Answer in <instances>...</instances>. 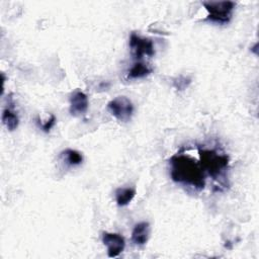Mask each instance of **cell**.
Wrapping results in <instances>:
<instances>
[{"mask_svg": "<svg viewBox=\"0 0 259 259\" xmlns=\"http://www.w3.org/2000/svg\"><path fill=\"white\" fill-rule=\"evenodd\" d=\"M170 175L173 181L191 186L195 189H202L205 185V172L200 163L195 159L177 154L171 157Z\"/></svg>", "mask_w": 259, "mask_h": 259, "instance_id": "6da1fadb", "label": "cell"}, {"mask_svg": "<svg viewBox=\"0 0 259 259\" xmlns=\"http://www.w3.org/2000/svg\"><path fill=\"white\" fill-rule=\"evenodd\" d=\"M199 163L205 173L213 179L223 176L229 165V157L211 149H198Z\"/></svg>", "mask_w": 259, "mask_h": 259, "instance_id": "7a4b0ae2", "label": "cell"}, {"mask_svg": "<svg viewBox=\"0 0 259 259\" xmlns=\"http://www.w3.org/2000/svg\"><path fill=\"white\" fill-rule=\"evenodd\" d=\"M202 5L208 12L206 20L219 24L228 23L232 18L233 10L235 8V3L233 1H209L202 2Z\"/></svg>", "mask_w": 259, "mask_h": 259, "instance_id": "3957f363", "label": "cell"}, {"mask_svg": "<svg viewBox=\"0 0 259 259\" xmlns=\"http://www.w3.org/2000/svg\"><path fill=\"white\" fill-rule=\"evenodd\" d=\"M107 108L116 119L122 122H127L134 113V105L125 96H117L110 100Z\"/></svg>", "mask_w": 259, "mask_h": 259, "instance_id": "277c9868", "label": "cell"}, {"mask_svg": "<svg viewBox=\"0 0 259 259\" xmlns=\"http://www.w3.org/2000/svg\"><path fill=\"white\" fill-rule=\"evenodd\" d=\"M130 48L137 60H141L144 56L152 57L155 54L153 41L150 38L140 36L136 32H132L130 35Z\"/></svg>", "mask_w": 259, "mask_h": 259, "instance_id": "5b68a950", "label": "cell"}, {"mask_svg": "<svg viewBox=\"0 0 259 259\" xmlns=\"http://www.w3.org/2000/svg\"><path fill=\"white\" fill-rule=\"evenodd\" d=\"M102 243L107 248V255L110 258L117 257L125 247L124 238L116 233H102Z\"/></svg>", "mask_w": 259, "mask_h": 259, "instance_id": "8992f818", "label": "cell"}, {"mask_svg": "<svg viewBox=\"0 0 259 259\" xmlns=\"http://www.w3.org/2000/svg\"><path fill=\"white\" fill-rule=\"evenodd\" d=\"M88 104L87 95L80 90H76L70 97V113L74 116L82 115L87 111Z\"/></svg>", "mask_w": 259, "mask_h": 259, "instance_id": "52a82bcc", "label": "cell"}, {"mask_svg": "<svg viewBox=\"0 0 259 259\" xmlns=\"http://www.w3.org/2000/svg\"><path fill=\"white\" fill-rule=\"evenodd\" d=\"M150 236V225L148 222H141L134 227L132 241L135 245L143 246L148 242Z\"/></svg>", "mask_w": 259, "mask_h": 259, "instance_id": "ba28073f", "label": "cell"}, {"mask_svg": "<svg viewBox=\"0 0 259 259\" xmlns=\"http://www.w3.org/2000/svg\"><path fill=\"white\" fill-rule=\"evenodd\" d=\"M136 195V190L132 187L117 188L115 191V199L118 206L127 205Z\"/></svg>", "mask_w": 259, "mask_h": 259, "instance_id": "9c48e42d", "label": "cell"}, {"mask_svg": "<svg viewBox=\"0 0 259 259\" xmlns=\"http://www.w3.org/2000/svg\"><path fill=\"white\" fill-rule=\"evenodd\" d=\"M152 73V68L149 67L147 64L142 62H137L133 65V67L128 70L127 78L128 79H139L144 78Z\"/></svg>", "mask_w": 259, "mask_h": 259, "instance_id": "30bf717a", "label": "cell"}, {"mask_svg": "<svg viewBox=\"0 0 259 259\" xmlns=\"http://www.w3.org/2000/svg\"><path fill=\"white\" fill-rule=\"evenodd\" d=\"M2 122L9 131H14L18 126V116L10 108H5L2 112Z\"/></svg>", "mask_w": 259, "mask_h": 259, "instance_id": "8fae6325", "label": "cell"}, {"mask_svg": "<svg viewBox=\"0 0 259 259\" xmlns=\"http://www.w3.org/2000/svg\"><path fill=\"white\" fill-rule=\"evenodd\" d=\"M62 155L66 158V161L69 165L71 166H76L82 163L83 161V157L81 155V153H79L76 150H72V149H67L65 150Z\"/></svg>", "mask_w": 259, "mask_h": 259, "instance_id": "7c38bea8", "label": "cell"}, {"mask_svg": "<svg viewBox=\"0 0 259 259\" xmlns=\"http://www.w3.org/2000/svg\"><path fill=\"white\" fill-rule=\"evenodd\" d=\"M190 78L188 77H184V76H179L176 79H174L173 81V85L177 90H184L185 88L188 87V85L190 84Z\"/></svg>", "mask_w": 259, "mask_h": 259, "instance_id": "4fadbf2b", "label": "cell"}, {"mask_svg": "<svg viewBox=\"0 0 259 259\" xmlns=\"http://www.w3.org/2000/svg\"><path fill=\"white\" fill-rule=\"evenodd\" d=\"M36 122H37L39 128H41V131H44L45 133H49L50 130H51V128L55 125V123H56V116H55L54 114H52L51 117H50V119H48L45 123H40L39 121H36Z\"/></svg>", "mask_w": 259, "mask_h": 259, "instance_id": "5bb4252c", "label": "cell"}]
</instances>
